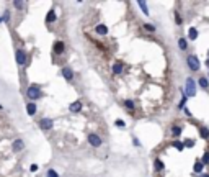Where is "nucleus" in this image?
Returning a JSON list of instances; mask_svg holds the SVG:
<instances>
[{
	"mask_svg": "<svg viewBox=\"0 0 209 177\" xmlns=\"http://www.w3.org/2000/svg\"><path fill=\"white\" fill-rule=\"evenodd\" d=\"M26 97H28L31 102H34V100L41 99L43 97V92H41V87L39 85H29L28 90H26Z\"/></svg>",
	"mask_w": 209,
	"mask_h": 177,
	"instance_id": "f257e3e1",
	"label": "nucleus"
},
{
	"mask_svg": "<svg viewBox=\"0 0 209 177\" xmlns=\"http://www.w3.org/2000/svg\"><path fill=\"white\" fill-rule=\"evenodd\" d=\"M196 95V82L193 81L191 77H188L186 79V92H185V97H193Z\"/></svg>",
	"mask_w": 209,
	"mask_h": 177,
	"instance_id": "f03ea898",
	"label": "nucleus"
},
{
	"mask_svg": "<svg viewBox=\"0 0 209 177\" xmlns=\"http://www.w3.org/2000/svg\"><path fill=\"white\" fill-rule=\"evenodd\" d=\"M186 62H188V66H190V69H191V71H198L199 66H201V64H199V59L196 56H188Z\"/></svg>",
	"mask_w": 209,
	"mask_h": 177,
	"instance_id": "7ed1b4c3",
	"label": "nucleus"
},
{
	"mask_svg": "<svg viewBox=\"0 0 209 177\" xmlns=\"http://www.w3.org/2000/svg\"><path fill=\"white\" fill-rule=\"evenodd\" d=\"M28 59H26V53L23 49H17V64L18 66H26Z\"/></svg>",
	"mask_w": 209,
	"mask_h": 177,
	"instance_id": "20e7f679",
	"label": "nucleus"
},
{
	"mask_svg": "<svg viewBox=\"0 0 209 177\" xmlns=\"http://www.w3.org/2000/svg\"><path fill=\"white\" fill-rule=\"evenodd\" d=\"M88 143L93 146V148H100L103 141H101V138H100L98 135H95V133H90V135H88Z\"/></svg>",
	"mask_w": 209,
	"mask_h": 177,
	"instance_id": "39448f33",
	"label": "nucleus"
},
{
	"mask_svg": "<svg viewBox=\"0 0 209 177\" xmlns=\"http://www.w3.org/2000/svg\"><path fill=\"white\" fill-rule=\"evenodd\" d=\"M52 120L51 118H43V120H39V128L41 130H44V131H47V130H52Z\"/></svg>",
	"mask_w": 209,
	"mask_h": 177,
	"instance_id": "423d86ee",
	"label": "nucleus"
},
{
	"mask_svg": "<svg viewBox=\"0 0 209 177\" xmlns=\"http://www.w3.org/2000/svg\"><path fill=\"white\" fill-rule=\"evenodd\" d=\"M62 75H64V79H65V81H69V82L74 79V72H72V69L69 67V66L62 67Z\"/></svg>",
	"mask_w": 209,
	"mask_h": 177,
	"instance_id": "0eeeda50",
	"label": "nucleus"
},
{
	"mask_svg": "<svg viewBox=\"0 0 209 177\" xmlns=\"http://www.w3.org/2000/svg\"><path fill=\"white\" fill-rule=\"evenodd\" d=\"M52 49H54V53H56V54H62L65 51V44L62 41H56V43H54Z\"/></svg>",
	"mask_w": 209,
	"mask_h": 177,
	"instance_id": "6e6552de",
	"label": "nucleus"
},
{
	"mask_svg": "<svg viewBox=\"0 0 209 177\" xmlns=\"http://www.w3.org/2000/svg\"><path fill=\"white\" fill-rule=\"evenodd\" d=\"M11 148H13L15 152H18V151H22V149L25 148V143H23V139H15V141H13V146H11Z\"/></svg>",
	"mask_w": 209,
	"mask_h": 177,
	"instance_id": "1a4fd4ad",
	"label": "nucleus"
},
{
	"mask_svg": "<svg viewBox=\"0 0 209 177\" xmlns=\"http://www.w3.org/2000/svg\"><path fill=\"white\" fill-rule=\"evenodd\" d=\"M69 110H70L72 113H77V112H80V110H82V102H80V100H77V102L70 103V107H69Z\"/></svg>",
	"mask_w": 209,
	"mask_h": 177,
	"instance_id": "9d476101",
	"label": "nucleus"
},
{
	"mask_svg": "<svg viewBox=\"0 0 209 177\" xmlns=\"http://www.w3.org/2000/svg\"><path fill=\"white\" fill-rule=\"evenodd\" d=\"M26 112H28V115H29V117H33V115L36 113V103H34V102H29V103H26Z\"/></svg>",
	"mask_w": 209,
	"mask_h": 177,
	"instance_id": "9b49d317",
	"label": "nucleus"
},
{
	"mask_svg": "<svg viewBox=\"0 0 209 177\" xmlns=\"http://www.w3.org/2000/svg\"><path fill=\"white\" fill-rule=\"evenodd\" d=\"M121 72H123V62H119V61H118V62L113 64V74L118 75V74H121Z\"/></svg>",
	"mask_w": 209,
	"mask_h": 177,
	"instance_id": "f8f14e48",
	"label": "nucleus"
},
{
	"mask_svg": "<svg viewBox=\"0 0 209 177\" xmlns=\"http://www.w3.org/2000/svg\"><path fill=\"white\" fill-rule=\"evenodd\" d=\"M95 31L98 33V35H101V36H105L108 33V28L105 25H96V28H95Z\"/></svg>",
	"mask_w": 209,
	"mask_h": 177,
	"instance_id": "ddd939ff",
	"label": "nucleus"
},
{
	"mask_svg": "<svg viewBox=\"0 0 209 177\" xmlns=\"http://www.w3.org/2000/svg\"><path fill=\"white\" fill-rule=\"evenodd\" d=\"M52 21H56V12L49 10V13H47V17H46V23H52Z\"/></svg>",
	"mask_w": 209,
	"mask_h": 177,
	"instance_id": "4468645a",
	"label": "nucleus"
},
{
	"mask_svg": "<svg viewBox=\"0 0 209 177\" xmlns=\"http://www.w3.org/2000/svg\"><path fill=\"white\" fill-rule=\"evenodd\" d=\"M203 167H204V164L201 162V161H198V162H195V174H199V172H203Z\"/></svg>",
	"mask_w": 209,
	"mask_h": 177,
	"instance_id": "2eb2a0df",
	"label": "nucleus"
},
{
	"mask_svg": "<svg viewBox=\"0 0 209 177\" xmlns=\"http://www.w3.org/2000/svg\"><path fill=\"white\" fill-rule=\"evenodd\" d=\"M188 36H190V39H193V41H195V39L198 38V30H196V28H190Z\"/></svg>",
	"mask_w": 209,
	"mask_h": 177,
	"instance_id": "dca6fc26",
	"label": "nucleus"
},
{
	"mask_svg": "<svg viewBox=\"0 0 209 177\" xmlns=\"http://www.w3.org/2000/svg\"><path fill=\"white\" fill-rule=\"evenodd\" d=\"M199 135H201L203 139H208V138H209V130H208L206 126H203L201 130H199Z\"/></svg>",
	"mask_w": 209,
	"mask_h": 177,
	"instance_id": "f3484780",
	"label": "nucleus"
},
{
	"mask_svg": "<svg viewBox=\"0 0 209 177\" xmlns=\"http://www.w3.org/2000/svg\"><path fill=\"white\" fill-rule=\"evenodd\" d=\"M199 85H201L203 89H208V87H209V82H208V79H206V77H201V79H199Z\"/></svg>",
	"mask_w": 209,
	"mask_h": 177,
	"instance_id": "a211bd4d",
	"label": "nucleus"
},
{
	"mask_svg": "<svg viewBox=\"0 0 209 177\" xmlns=\"http://www.w3.org/2000/svg\"><path fill=\"white\" fill-rule=\"evenodd\" d=\"M173 148H177L178 151H183L185 149V144L181 141H173Z\"/></svg>",
	"mask_w": 209,
	"mask_h": 177,
	"instance_id": "6ab92c4d",
	"label": "nucleus"
},
{
	"mask_svg": "<svg viewBox=\"0 0 209 177\" xmlns=\"http://www.w3.org/2000/svg\"><path fill=\"white\" fill-rule=\"evenodd\" d=\"M154 166H155V169H157V170H163V162H162L160 159H155Z\"/></svg>",
	"mask_w": 209,
	"mask_h": 177,
	"instance_id": "aec40b11",
	"label": "nucleus"
},
{
	"mask_svg": "<svg viewBox=\"0 0 209 177\" xmlns=\"http://www.w3.org/2000/svg\"><path fill=\"white\" fill-rule=\"evenodd\" d=\"M172 135H173V136H180L181 135V128L180 126H173V128H172Z\"/></svg>",
	"mask_w": 209,
	"mask_h": 177,
	"instance_id": "412c9836",
	"label": "nucleus"
},
{
	"mask_svg": "<svg viewBox=\"0 0 209 177\" xmlns=\"http://www.w3.org/2000/svg\"><path fill=\"white\" fill-rule=\"evenodd\" d=\"M178 46H180V49H186V39L185 38H180V41H178Z\"/></svg>",
	"mask_w": 209,
	"mask_h": 177,
	"instance_id": "4be33fe9",
	"label": "nucleus"
},
{
	"mask_svg": "<svg viewBox=\"0 0 209 177\" xmlns=\"http://www.w3.org/2000/svg\"><path fill=\"white\" fill-rule=\"evenodd\" d=\"M137 5L142 8V12H144L145 15H149V12H147V4H145V2H137Z\"/></svg>",
	"mask_w": 209,
	"mask_h": 177,
	"instance_id": "5701e85b",
	"label": "nucleus"
},
{
	"mask_svg": "<svg viewBox=\"0 0 209 177\" xmlns=\"http://www.w3.org/2000/svg\"><path fill=\"white\" fill-rule=\"evenodd\" d=\"M124 105H126V108H128V110H134V102H132V100H126Z\"/></svg>",
	"mask_w": 209,
	"mask_h": 177,
	"instance_id": "b1692460",
	"label": "nucleus"
},
{
	"mask_svg": "<svg viewBox=\"0 0 209 177\" xmlns=\"http://www.w3.org/2000/svg\"><path fill=\"white\" fill-rule=\"evenodd\" d=\"M201 162H203V164H208V162H209V152H204V154H203Z\"/></svg>",
	"mask_w": 209,
	"mask_h": 177,
	"instance_id": "393cba45",
	"label": "nucleus"
},
{
	"mask_svg": "<svg viewBox=\"0 0 209 177\" xmlns=\"http://www.w3.org/2000/svg\"><path fill=\"white\" fill-rule=\"evenodd\" d=\"M144 28L147 30V31H155V26H154V25H150V23H145V25H144Z\"/></svg>",
	"mask_w": 209,
	"mask_h": 177,
	"instance_id": "a878e982",
	"label": "nucleus"
},
{
	"mask_svg": "<svg viewBox=\"0 0 209 177\" xmlns=\"http://www.w3.org/2000/svg\"><path fill=\"white\" fill-rule=\"evenodd\" d=\"M183 144H185V146H186V148H193V146H195V143H193V141H191V139H186V141H185V143H183Z\"/></svg>",
	"mask_w": 209,
	"mask_h": 177,
	"instance_id": "bb28decb",
	"label": "nucleus"
},
{
	"mask_svg": "<svg viewBox=\"0 0 209 177\" xmlns=\"http://www.w3.org/2000/svg\"><path fill=\"white\" fill-rule=\"evenodd\" d=\"M47 177H57V172L54 169H49L47 170Z\"/></svg>",
	"mask_w": 209,
	"mask_h": 177,
	"instance_id": "cd10ccee",
	"label": "nucleus"
},
{
	"mask_svg": "<svg viewBox=\"0 0 209 177\" xmlns=\"http://www.w3.org/2000/svg\"><path fill=\"white\" fill-rule=\"evenodd\" d=\"M114 125H116V126H121V128H124V125H126V123H124L123 120H116V121H114Z\"/></svg>",
	"mask_w": 209,
	"mask_h": 177,
	"instance_id": "c85d7f7f",
	"label": "nucleus"
},
{
	"mask_svg": "<svg viewBox=\"0 0 209 177\" xmlns=\"http://www.w3.org/2000/svg\"><path fill=\"white\" fill-rule=\"evenodd\" d=\"M10 20V13H8V12H5L4 13V18H2V21H8Z\"/></svg>",
	"mask_w": 209,
	"mask_h": 177,
	"instance_id": "c756f323",
	"label": "nucleus"
},
{
	"mask_svg": "<svg viewBox=\"0 0 209 177\" xmlns=\"http://www.w3.org/2000/svg\"><path fill=\"white\" fill-rule=\"evenodd\" d=\"M185 103H186V97L183 95V99H181V102H180V105H178V108H183V107H185Z\"/></svg>",
	"mask_w": 209,
	"mask_h": 177,
	"instance_id": "7c9ffc66",
	"label": "nucleus"
},
{
	"mask_svg": "<svg viewBox=\"0 0 209 177\" xmlns=\"http://www.w3.org/2000/svg\"><path fill=\"white\" fill-rule=\"evenodd\" d=\"M13 5L17 8H23V5H25V4H23V2H13Z\"/></svg>",
	"mask_w": 209,
	"mask_h": 177,
	"instance_id": "2f4dec72",
	"label": "nucleus"
},
{
	"mask_svg": "<svg viewBox=\"0 0 209 177\" xmlns=\"http://www.w3.org/2000/svg\"><path fill=\"white\" fill-rule=\"evenodd\" d=\"M175 20H177V25H181V18L178 13H175Z\"/></svg>",
	"mask_w": 209,
	"mask_h": 177,
	"instance_id": "473e14b6",
	"label": "nucleus"
},
{
	"mask_svg": "<svg viewBox=\"0 0 209 177\" xmlns=\"http://www.w3.org/2000/svg\"><path fill=\"white\" fill-rule=\"evenodd\" d=\"M29 170H31V172H36V170H38V166H36V164H31V167H29Z\"/></svg>",
	"mask_w": 209,
	"mask_h": 177,
	"instance_id": "72a5a7b5",
	"label": "nucleus"
},
{
	"mask_svg": "<svg viewBox=\"0 0 209 177\" xmlns=\"http://www.w3.org/2000/svg\"><path fill=\"white\" fill-rule=\"evenodd\" d=\"M206 66H208V67H209V59H208V61H206Z\"/></svg>",
	"mask_w": 209,
	"mask_h": 177,
	"instance_id": "f704fd0d",
	"label": "nucleus"
},
{
	"mask_svg": "<svg viewBox=\"0 0 209 177\" xmlns=\"http://www.w3.org/2000/svg\"><path fill=\"white\" fill-rule=\"evenodd\" d=\"M199 177H209V176H199Z\"/></svg>",
	"mask_w": 209,
	"mask_h": 177,
	"instance_id": "c9c22d12",
	"label": "nucleus"
},
{
	"mask_svg": "<svg viewBox=\"0 0 209 177\" xmlns=\"http://www.w3.org/2000/svg\"><path fill=\"white\" fill-rule=\"evenodd\" d=\"M0 21H2V18H0Z\"/></svg>",
	"mask_w": 209,
	"mask_h": 177,
	"instance_id": "e433bc0d",
	"label": "nucleus"
},
{
	"mask_svg": "<svg viewBox=\"0 0 209 177\" xmlns=\"http://www.w3.org/2000/svg\"><path fill=\"white\" fill-rule=\"evenodd\" d=\"M208 59H209V56H208Z\"/></svg>",
	"mask_w": 209,
	"mask_h": 177,
	"instance_id": "4c0bfd02",
	"label": "nucleus"
}]
</instances>
